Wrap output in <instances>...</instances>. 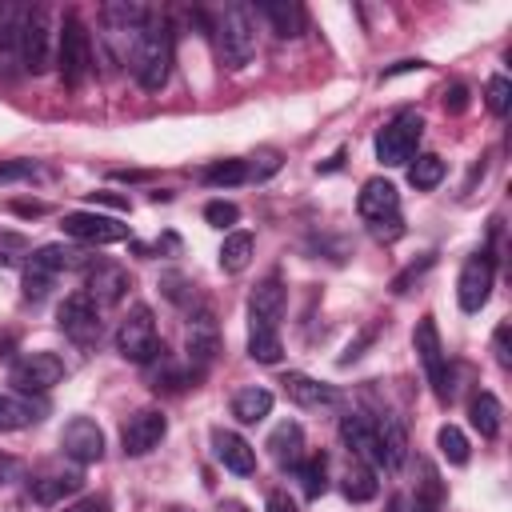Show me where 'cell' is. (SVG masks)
I'll use <instances>...</instances> for the list:
<instances>
[{"label":"cell","instance_id":"cell-44","mask_svg":"<svg viewBox=\"0 0 512 512\" xmlns=\"http://www.w3.org/2000/svg\"><path fill=\"white\" fill-rule=\"evenodd\" d=\"M444 108L456 116V112H464L468 108V88L464 84H452V88H444Z\"/></svg>","mask_w":512,"mask_h":512},{"label":"cell","instance_id":"cell-23","mask_svg":"<svg viewBox=\"0 0 512 512\" xmlns=\"http://www.w3.org/2000/svg\"><path fill=\"white\" fill-rule=\"evenodd\" d=\"M104 24H108V32H116V36H124L128 32V40H136L140 32H144V24L152 20L148 16V8L144 4H128V0H116V4H104Z\"/></svg>","mask_w":512,"mask_h":512},{"label":"cell","instance_id":"cell-43","mask_svg":"<svg viewBox=\"0 0 512 512\" xmlns=\"http://www.w3.org/2000/svg\"><path fill=\"white\" fill-rule=\"evenodd\" d=\"M368 228H372V236H376V240H384V244H392V240H400V236H404V220H400V216L376 220V224H368Z\"/></svg>","mask_w":512,"mask_h":512},{"label":"cell","instance_id":"cell-31","mask_svg":"<svg viewBox=\"0 0 512 512\" xmlns=\"http://www.w3.org/2000/svg\"><path fill=\"white\" fill-rule=\"evenodd\" d=\"M248 356L256 364H276L284 356V344H280V332L276 328H252L248 332Z\"/></svg>","mask_w":512,"mask_h":512},{"label":"cell","instance_id":"cell-24","mask_svg":"<svg viewBox=\"0 0 512 512\" xmlns=\"http://www.w3.org/2000/svg\"><path fill=\"white\" fill-rule=\"evenodd\" d=\"M72 492H80V476L76 472H52V476H32L28 480V496L36 500V504H44V508H52V504H60L64 496H72Z\"/></svg>","mask_w":512,"mask_h":512},{"label":"cell","instance_id":"cell-29","mask_svg":"<svg viewBox=\"0 0 512 512\" xmlns=\"http://www.w3.org/2000/svg\"><path fill=\"white\" fill-rule=\"evenodd\" d=\"M468 416H472V428H476L484 440H492V436L500 432V400H496L492 392H480V396L468 404Z\"/></svg>","mask_w":512,"mask_h":512},{"label":"cell","instance_id":"cell-41","mask_svg":"<svg viewBox=\"0 0 512 512\" xmlns=\"http://www.w3.org/2000/svg\"><path fill=\"white\" fill-rule=\"evenodd\" d=\"M432 264H436V256H432V252H428V256H420L416 264H408V268H404V272H400V276L392 280V292H396V296H400V292H408V284H412V280H416L420 272H428Z\"/></svg>","mask_w":512,"mask_h":512},{"label":"cell","instance_id":"cell-47","mask_svg":"<svg viewBox=\"0 0 512 512\" xmlns=\"http://www.w3.org/2000/svg\"><path fill=\"white\" fill-rule=\"evenodd\" d=\"M496 360H500L504 368H512V352H508V324H500V328H496Z\"/></svg>","mask_w":512,"mask_h":512},{"label":"cell","instance_id":"cell-14","mask_svg":"<svg viewBox=\"0 0 512 512\" xmlns=\"http://www.w3.org/2000/svg\"><path fill=\"white\" fill-rule=\"evenodd\" d=\"M60 448H64V456L76 460V464H96V460L104 456V432H100L96 420L72 416V420L64 424V432H60Z\"/></svg>","mask_w":512,"mask_h":512},{"label":"cell","instance_id":"cell-22","mask_svg":"<svg viewBox=\"0 0 512 512\" xmlns=\"http://www.w3.org/2000/svg\"><path fill=\"white\" fill-rule=\"evenodd\" d=\"M268 452H272V460H276L280 468H296V464L304 460V428H300L296 420L276 424L272 436H268Z\"/></svg>","mask_w":512,"mask_h":512},{"label":"cell","instance_id":"cell-8","mask_svg":"<svg viewBox=\"0 0 512 512\" xmlns=\"http://www.w3.org/2000/svg\"><path fill=\"white\" fill-rule=\"evenodd\" d=\"M164 344L156 340V320H152V308L148 304H136L120 328H116V352L124 360H136V364H148Z\"/></svg>","mask_w":512,"mask_h":512},{"label":"cell","instance_id":"cell-25","mask_svg":"<svg viewBox=\"0 0 512 512\" xmlns=\"http://www.w3.org/2000/svg\"><path fill=\"white\" fill-rule=\"evenodd\" d=\"M44 416V404H32L28 396H12V392H0V432H16V428H28Z\"/></svg>","mask_w":512,"mask_h":512},{"label":"cell","instance_id":"cell-35","mask_svg":"<svg viewBox=\"0 0 512 512\" xmlns=\"http://www.w3.org/2000/svg\"><path fill=\"white\" fill-rule=\"evenodd\" d=\"M296 476H300V488H304V496H324V488H328V480H324V456H308V460H300L296 464Z\"/></svg>","mask_w":512,"mask_h":512},{"label":"cell","instance_id":"cell-54","mask_svg":"<svg viewBox=\"0 0 512 512\" xmlns=\"http://www.w3.org/2000/svg\"><path fill=\"white\" fill-rule=\"evenodd\" d=\"M8 348H12V336H0V356H8Z\"/></svg>","mask_w":512,"mask_h":512},{"label":"cell","instance_id":"cell-52","mask_svg":"<svg viewBox=\"0 0 512 512\" xmlns=\"http://www.w3.org/2000/svg\"><path fill=\"white\" fill-rule=\"evenodd\" d=\"M420 68H424V60H400V64H396V68H388L384 76H396V72H420Z\"/></svg>","mask_w":512,"mask_h":512},{"label":"cell","instance_id":"cell-46","mask_svg":"<svg viewBox=\"0 0 512 512\" xmlns=\"http://www.w3.org/2000/svg\"><path fill=\"white\" fill-rule=\"evenodd\" d=\"M88 204H108V208L128 212V196H116V192H92V196H88Z\"/></svg>","mask_w":512,"mask_h":512},{"label":"cell","instance_id":"cell-19","mask_svg":"<svg viewBox=\"0 0 512 512\" xmlns=\"http://www.w3.org/2000/svg\"><path fill=\"white\" fill-rule=\"evenodd\" d=\"M212 452H216V460H220L228 472H236V476H252V472H256V452H252V444H248L240 432L216 428V432H212Z\"/></svg>","mask_w":512,"mask_h":512},{"label":"cell","instance_id":"cell-9","mask_svg":"<svg viewBox=\"0 0 512 512\" xmlns=\"http://www.w3.org/2000/svg\"><path fill=\"white\" fill-rule=\"evenodd\" d=\"M64 376H68V368H64V360L56 352H24L12 364V372H8V380L16 384V392H48Z\"/></svg>","mask_w":512,"mask_h":512},{"label":"cell","instance_id":"cell-30","mask_svg":"<svg viewBox=\"0 0 512 512\" xmlns=\"http://www.w3.org/2000/svg\"><path fill=\"white\" fill-rule=\"evenodd\" d=\"M252 260V236L248 232H228L220 244V268L224 272H244Z\"/></svg>","mask_w":512,"mask_h":512},{"label":"cell","instance_id":"cell-1","mask_svg":"<svg viewBox=\"0 0 512 512\" xmlns=\"http://www.w3.org/2000/svg\"><path fill=\"white\" fill-rule=\"evenodd\" d=\"M132 72L140 80V88L148 92H160L168 84V72H172V32L164 20H148L140 40L132 44Z\"/></svg>","mask_w":512,"mask_h":512},{"label":"cell","instance_id":"cell-45","mask_svg":"<svg viewBox=\"0 0 512 512\" xmlns=\"http://www.w3.org/2000/svg\"><path fill=\"white\" fill-rule=\"evenodd\" d=\"M372 336H376V324H368V328H364V332H360V336L348 344V352L340 356V364H352V360H360V356H364V344H368Z\"/></svg>","mask_w":512,"mask_h":512},{"label":"cell","instance_id":"cell-28","mask_svg":"<svg viewBox=\"0 0 512 512\" xmlns=\"http://www.w3.org/2000/svg\"><path fill=\"white\" fill-rule=\"evenodd\" d=\"M380 452H384V468H388V472H396V468L404 464L408 436H404L400 420H392V416H384V420H380Z\"/></svg>","mask_w":512,"mask_h":512},{"label":"cell","instance_id":"cell-37","mask_svg":"<svg viewBox=\"0 0 512 512\" xmlns=\"http://www.w3.org/2000/svg\"><path fill=\"white\" fill-rule=\"evenodd\" d=\"M204 180L208 184H244L248 180V172H244V160H216L212 168H204Z\"/></svg>","mask_w":512,"mask_h":512},{"label":"cell","instance_id":"cell-53","mask_svg":"<svg viewBox=\"0 0 512 512\" xmlns=\"http://www.w3.org/2000/svg\"><path fill=\"white\" fill-rule=\"evenodd\" d=\"M408 512H436V504L424 500V496H416V500H408Z\"/></svg>","mask_w":512,"mask_h":512},{"label":"cell","instance_id":"cell-20","mask_svg":"<svg viewBox=\"0 0 512 512\" xmlns=\"http://www.w3.org/2000/svg\"><path fill=\"white\" fill-rule=\"evenodd\" d=\"M132 288V280H128V272L120 268V264H96L92 272H88V296L96 300V304H120L124 300V292Z\"/></svg>","mask_w":512,"mask_h":512},{"label":"cell","instance_id":"cell-21","mask_svg":"<svg viewBox=\"0 0 512 512\" xmlns=\"http://www.w3.org/2000/svg\"><path fill=\"white\" fill-rule=\"evenodd\" d=\"M216 348H220L216 320H212L208 308H200V312L188 320V352H192V360H196L200 368H208V360L216 356Z\"/></svg>","mask_w":512,"mask_h":512},{"label":"cell","instance_id":"cell-36","mask_svg":"<svg viewBox=\"0 0 512 512\" xmlns=\"http://www.w3.org/2000/svg\"><path fill=\"white\" fill-rule=\"evenodd\" d=\"M28 256H32V244L20 232H0V268H16Z\"/></svg>","mask_w":512,"mask_h":512},{"label":"cell","instance_id":"cell-17","mask_svg":"<svg viewBox=\"0 0 512 512\" xmlns=\"http://www.w3.org/2000/svg\"><path fill=\"white\" fill-rule=\"evenodd\" d=\"M356 212H360L368 224L388 220V216H400V192H396V184L384 180V176L364 180V188H360V196H356Z\"/></svg>","mask_w":512,"mask_h":512},{"label":"cell","instance_id":"cell-4","mask_svg":"<svg viewBox=\"0 0 512 512\" xmlns=\"http://www.w3.org/2000/svg\"><path fill=\"white\" fill-rule=\"evenodd\" d=\"M80 260H84V252L64 248V244H44V248H36V252L28 256V264H24V300H44L48 288L56 284V276L68 272V268H76Z\"/></svg>","mask_w":512,"mask_h":512},{"label":"cell","instance_id":"cell-12","mask_svg":"<svg viewBox=\"0 0 512 512\" xmlns=\"http://www.w3.org/2000/svg\"><path fill=\"white\" fill-rule=\"evenodd\" d=\"M168 432V416L160 408H140L124 420L120 428V444H124V456H148Z\"/></svg>","mask_w":512,"mask_h":512},{"label":"cell","instance_id":"cell-3","mask_svg":"<svg viewBox=\"0 0 512 512\" xmlns=\"http://www.w3.org/2000/svg\"><path fill=\"white\" fill-rule=\"evenodd\" d=\"M420 136H424V120H420V112H412V108L396 112V116L376 132V160H380L384 168H400V164H408V160L416 156Z\"/></svg>","mask_w":512,"mask_h":512},{"label":"cell","instance_id":"cell-11","mask_svg":"<svg viewBox=\"0 0 512 512\" xmlns=\"http://www.w3.org/2000/svg\"><path fill=\"white\" fill-rule=\"evenodd\" d=\"M48 40H52L48 12L44 8H24V20H20V68L24 72H44L48 68V60H52Z\"/></svg>","mask_w":512,"mask_h":512},{"label":"cell","instance_id":"cell-26","mask_svg":"<svg viewBox=\"0 0 512 512\" xmlns=\"http://www.w3.org/2000/svg\"><path fill=\"white\" fill-rule=\"evenodd\" d=\"M256 12L272 24V32L276 36H300V28H304V12H300V4H292V0H268V4H256Z\"/></svg>","mask_w":512,"mask_h":512},{"label":"cell","instance_id":"cell-7","mask_svg":"<svg viewBox=\"0 0 512 512\" xmlns=\"http://www.w3.org/2000/svg\"><path fill=\"white\" fill-rule=\"evenodd\" d=\"M56 324H60V332H64L76 348H96V344H100V332H104L100 308H96V300H92L88 292H72V296L56 308Z\"/></svg>","mask_w":512,"mask_h":512},{"label":"cell","instance_id":"cell-39","mask_svg":"<svg viewBox=\"0 0 512 512\" xmlns=\"http://www.w3.org/2000/svg\"><path fill=\"white\" fill-rule=\"evenodd\" d=\"M488 108L496 116H508V108H512V84H508V76H492L488 80Z\"/></svg>","mask_w":512,"mask_h":512},{"label":"cell","instance_id":"cell-48","mask_svg":"<svg viewBox=\"0 0 512 512\" xmlns=\"http://www.w3.org/2000/svg\"><path fill=\"white\" fill-rule=\"evenodd\" d=\"M268 512H296V500L288 492H268Z\"/></svg>","mask_w":512,"mask_h":512},{"label":"cell","instance_id":"cell-13","mask_svg":"<svg viewBox=\"0 0 512 512\" xmlns=\"http://www.w3.org/2000/svg\"><path fill=\"white\" fill-rule=\"evenodd\" d=\"M64 236L80 240V244H120L128 240V224H120L116 216H100V212H68L60 220Z\"/></svg>","mask_w":512,"mask_h":512},{"label":"cell","instance_id":"cell-10","mask_svg":"<svg viewBox=\"0 0 512 512\" xmlns=\"http://www.w3.org/2000/svg\"><path fill=\"white\" fill-rule=\"evenodd\" d=\"M492 280H496V264H492V252H472L460 268V280H456V296H460V308L464 312H480L492 296Z\"/></svg>","mask_w":512,"mask_h":512},{"label":"cell","instance_id":"cell-32","mask_svg":"<svg viewBox=\"0 0 512 512\" xmlns=\"http://www.w3.org/2000/svg\"><path fill=\"white\" fill-rule=\"evenodd\" d=\"M440 180H444V160H440V156L424 152V156H416V160L408 164V184H412V188L428 192V188H436Z\"/></svg>","mask_w":512,"mask_h":512},{"label":"cell","instance_id":"cell-2","mask_svg":"<svg viewBox=\"0 0 512 512\" xmlns=\"http://www.w3.org/2000/svg\"><path fill=\"white\" fill-rule=\"evenodd\" d=\"M212 36H216L220 60L228 68H244L256 56V16H252V8L248 4H224L216 12Z\"/></svg>","mask_w":512,"mask_h":512},{"label":"cell","instance_id":"cell-38","mask_svg":"<svg viewBox=\"0 0 512 512\" xmlns=\"http://www.w3.org/2000/svg\"><path fill=\"white\" fill-rule=\"evenodd\" d=\"M244 172H248V180H268L272 172H280V152L276 148H260L256 156L244 160Z\"/></svg>","mask_w":512,"mask_h":512},{"label":"cell","instance_id":"cell-40","mask_svg":"<svg viewBox=\"0 0 512 512\" xmlns=\"http://www.w3.org/2000/svg\"><path fill=\"white\" fill-rule=\"evenodd\" d=\"M204 220H208L212 228H232V224L240 220V208H236L232 200H212V204H204Z\"/></svg>","mask_w":512,"mask_h":512},{"label":"cell","instance_id":"cell-34","mask_svg":"<svg viewBox=\"0 0 512 512\" xmlns=\"http://www.w3.org/2000/svg\"><path fill=\"white\" fill-rule=\"evenodd\" d=\"M436 448H440V456H444L448 464H468V436H464L456 424H444V428L436 432Z\"/></svg>","mask_w":512,"mask_h":512},{"label":"cell","instance_id":"cell-6","mask_svg":"<svg viewBox=\"0 0 512 512\" xmlns=\"http://www.w3.org/2000/svg\"><path fill=\"white\" fill-rule=\"evenodd\" d=\"M412 344H416V356L424 364V376L432 384V396L440 404L452 400V372H448V356H444V344H440V332H436V320L432 316H420L416 320V332H412Z\"/></svg>","mask_w":512,"mask_h":512},{"label":"cell","instance_id":"cell-42","mask_svg":"<svg viewBox=\"0 0 512 512\" xmlns=\"http://www.w3.org/2000/svg\"><path fill=\"white\" fill-rule=\"evenodd\" d=\"M40 168L32 160H4L0 164V184H12V180H32Z\"/></svg>","mask_w":512,"mask_h":512},{"label":"cell","instance_id":"cell-16","mask_svg":"<svg viewBox=\"0 0 512 512\" xmlns=\"http://www.w3.org/2000/svg\"><path fill=\"white\" fill-rule=\"evenodd\" d=\"M280 384H284V396L300 408H336V404H344V392L336 384H324L308 372H288Z\"/></svg>","mask_w":512,"mask_h":512},{"label":"cell","instance_id":"cell-33","mask_svg":"<svg viewBox=\"0 0 512 512\" xmlns=\"http://www.w3.org/2000/svg\"><path fill=\"white\" fill-rule=\"evenodd\" d=\"M340 492H344L352 504H364V500H372V496L380 492V484H376L372 468H348L344 480H340Z\"/></svg>","mask_w":512,"mask_h":512},{"label":"cell","instance_id":"cell-27","mask_svg":"<svg viewBox=\"0 0 512 512\" xmlns=\"http://www.w3.org/2000/svg\"><path fill=\"white\" fill-rule=\"evenodd\" d=\"M272 412V392L268 388H240L236 396H232V416L240 420V424H256V420H264Z\"/></svg>","mask_w":512,"mask_h":512},{"label":"cell","instance_id":"cell-51","mask_svg":"<svg viewBox=\"0 0 512 512\" xmlns=\"http://www.w3.org/2000/svg\"><path fill=\"white\" fill-rule=\"evenodd\" d=\"M12 212H20V216H40V212H44V204H40V200H32V204H28V200H16V204H12Z\"/></svg>","mask_w":512,"mask_h":512},{"label":"cell","instance_id":"cell-50","mask_svg":"<svg viewBox=\"0 0 512 512\" xmlns=\"http://www.w3.org/2000/svg\"><path fill=\"white\" fill-rule=\"evenodd\" d=\"M16 472H20V460H16V456H8V452H0V488H4Z\"/></svg>","mask_w":512,"mask_h":512},{"label":"cell","instance_id":"cell-5","mask_svg":"<svg viewBox=\"0 0 512 512\" xmlns=\"http://www.w3.org/2000/svg\"><path fill=\"white\" fill-rule=\"evenodd\" d=\"M56 68H60V80L68 88H80L88 76H92V40H88V28L68 16L64 28H60V40H56Z\"/></svg>","mask_w":512,"mask_h":512},{"label":"cell","instance_id":"cell-49","mask_svg":"<svg viewBox=\"0 0 512 512\" xmlns=\"http://www.w3.org/2000/svg\"><path fill=\"white\" fill-rule=\"evenodd\" d=\"M68 512H108V500H104V496H84V500L72 504Z\"/></svg>","mask_w":512,"mask_h":512},{"label":"cell","instance_id":"cell-15","mask_svg":"<svg viewBox=\"0 0 512 512\" xmlns=\"http://www.w3.org/2000/svg\"><path fill=\"white\" fill-rule=\"evenodd\" d=\"M340 440L348 444V452L364 456L368 464L384 468V452H380V420L364 416V412H348L340 420Z\"/></svg>","mask_w":512,"mask_h":512},{"label":"cell","instance_id":"cell-18","mask_svg":"<svg viewBox=\"0 0 512 512\" xmlns=\"http://www.w3.org/2000/svg\"><path fill=\"white\" fill-rule=\"evenodd\" d=\"M280 316H284V284L276 276H268L248 296V320H252V328H276Z\"/></svg>","mask_w":512,"mask_h":512}]
</instances>
